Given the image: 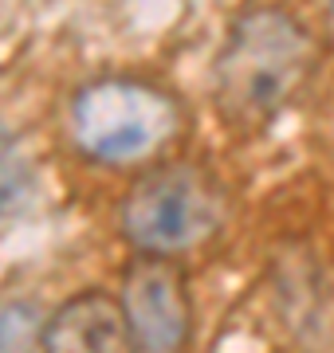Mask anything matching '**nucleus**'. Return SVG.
<instances>
[{
    "label": "nucleus",
    "instance_id": "1",
    "mask_svg": "<svg viewBox=\"0 0 334 353\" xmlns=\"http://www.w3.org/2000/svg\"><path fill=\"white\" fill-rule=\"evenodd\" d=\"M315 67L311 32L291 12L259 4L228 24L217 55V102L232 126L271 122L295 99Z\"/></svg>",
    "mask_w": 334,
    "mask_h": 353
},
{
    "label": "nucleus",
    "instance_id": "2",
    "mask_svg": "<svg viewBox=\"0 0 334 353\" xmlns=\"http://www.w3.org/2000/svg\"><path fill=\"white\" fill-rule=\"evenodd\" d=\"M181 130L173 94L141 79H95L71 99V138L87 157L126 165L154 157Z\"/></svg>",
    "mask_w": 334,
    "mask_h": 353
},
{
    "label": "nucleus",
    "instance_id": "3",
    "mask_svg": "<svg viewBox=\"0 0 334 353\" xmlns=\"http://www.w3.org/2000/svg\"><path fill=\"white\" fill-rule=\"evenodd\" d=\"M228 216L217 181L197 165H157L130 185L118 228L138 252L181 255L213 240Z\"/></svg>",
    "mask_w": 334,
    "mask_h": 353
},
{
    "label": "nucleus",
    "instance_id": "4",
    "mask_svg": "<svg viewBox=\"0 0 334 353\" xmlns=\"http://www.w3.org/2000/svg\"><path fill=\"white\" fill-rule=\"evenodd\" d=\"M122 310L134 350L169 353L193 334V306L185 294V275L166 255H138L122 275Z\"/></svg>",
    "mask_w": 334,
    "mask_h": 353
},
{
    "label": "nucleus",
    "instance_id": "5",
    "mask_svg": "<svg viewBox=\"0 0 334 353\" xmlns=\"http://www.w3.org/2000/svg\"><path fill=\"white\" fill-rule=\"evenodd\" d=\"M39 350H59V353L134 350L122 299H110L103 290H83L75 299H67L55 314H48Z\"/></svg>",
    "mask_w": 334,
    "mask_h": 353
},
{
    "label": "nucleus",
    "instance_id": "6",
    "mask_svg": "<svg viewBox=\"0 0 334 353\" xmlns=\"http://www.w3.org/2000/svg\"><path fill=\"white\" fill-rule=\"evenodd\" d=\"M48 318L32 299H0V350H32L43 345Z\"/></svg>",
    "mask_w": 334,
    "mask_h": 353
},
{
    "label": "nucleus",
    "instance_id": "7",
    "mask_svg": "<svg viewBox=\"0 0 334 353\" xmlns=\"http://www.w3.org/2000/svg\"><path fill=\"white\" fill-rule=\"evenodd\" d=\"M28 189H32V169H28L20 145L12 141V134L0 126V216L20 208L28 201Z\"/></svg>",
    "mask_w": 334,
    "mask_h": 353
},
{
    "label": "nucleus",
    "instance_id": "8",
    "mask_svg": "<svg viewBox=\"0 0 334 353\" xmlns=\"http://www.w3.org/2000/svg\"><path fill=\"white\" fill-rule=\"evenodd\" d=\"M331 8H334V0H331Z\"/></svg>",
    "mask_w": 334,
    "mask_h": 353
}]
</instances>
